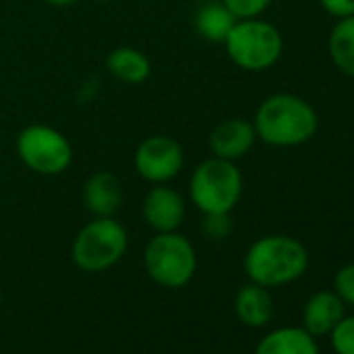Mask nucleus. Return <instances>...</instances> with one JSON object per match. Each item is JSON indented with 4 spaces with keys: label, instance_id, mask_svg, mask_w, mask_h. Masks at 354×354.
<instances>
[{
    "label": "nucleus",
    "instance_id": "obj_3",
    "mask_svg": "<svg viewBox=\"0 0 354 354\" xmlns=\"http://www.w3.org/2000/svg\"><path fill=\"white\" fill-rule=\"evenodd\" d=\"M242 190L244 180L234 160L211 156L190 177V201L203 215L232 213L242 198Z\"/></svg>",
    "mask_w": 354,
    "mask_h": 354
},
{
    "label": "nucleus",
    "instance_id": "obj_12",
    "mask_svg": "<svg viewBox=\"0 0 354 354\" xmlns=\"http://www.w3.org/2000/svg\"><path fill=\"white\" fill-rule=\"evenodd\" d=\"M344 308L346 304L333 290H319L304 304L302 327L315 337L327 335L333 329V325L346 315Z\"/></svg>",
    "mask_w": 354,
    "mask_h": 354
},
{
    "label": "nucleus",
    "instance_id": "obj_5",
    "mask_svg": "<svg viewBox=\"0 0 354 354\" xmlns=\"http://www.w3.org/2000/svg\"><path fill=\"white\" fill-rule=\"evenodd\" d=\"M223 46L232 63L240 69L267 71L279 61L283 53V38L273 24L252 17L238 19Z\"/></svg>",
    "mask_w": 354,
    "mask_h": 354
},
{
    "label": "nucleus",
    "instance_id": "obj_13",
    "mask_svg": "<svg viewBox=\"0 0 354 354\" xmlns=\"http://www.w3.org/2000/svg\"><path fill=\"white\" fill-rule=\"evenodd\" d=\"M254 354H319V344L304 327H277L261 337Z\"/></svg>",
    "mask_w": 354,
    "mask_h": 354
},
{
    "label": "nucleus",
    "instance_id": "obj_16",
    "mask_svg": "<svg viewBox=\"0 0 354 354\" xmlns=\"http://www.w3.org/2000/svg\"><path fill=\"white\" fill-rule=\"evenodd\" d=\"M238 17L221 3V0H209L201 5L194 15V30L196 34L213 44H223L230 36L232 28L236 26Z\"/></svg>",
    "mask_w": 354,
    "mask_h": 354
},
{
    "label": "nucleus",
    "instance_id": "obj_1",
    "mask_svg": "<svg viewBox=\"0 0 354 354\" xmlns=\"http://www.w3.org/2000/svg\"><path fill=\"white\" fill-rule=\"evenodd\" d=\"M252 125L257 140L275 148H292L308 142L317 133L319 117L304 98L279 92L261 102Z\"/></svg>",
    "mask_w": 354,
    "mask_h": 354
},
{
    "label": "nucleus",
    "instance_id": "obj_19",
    "mask_svg": "<svg viewBox=\"0 0 354 354\" xmlns=\"http://www.w3.org/2000/svg\"><path fill=\"white\" fill-rule=\"evenodd\" d=\"M333 292L342 298V302L354 308V263H348L337 269L333 277Z\"/></svg>",
    "mask_w": 354,
    "mask_h": 354
},
{
    "label": "nucleus",
    "instance_id": "obj_4",
    "mask_svg": "<svg viewBox=\"0 0 354 354\" xmlns=\"http://www.w3.org/2000/svg\"><path fill=\"white\" fill-rule=\"evenodd\" d=\"M198 267L194 244L180 232H162L148 240L144 248V269L162 288H184Z\"/></svg>",
    "mask_w": 354,
    "mask_h": 354
},
{
    "label": "nucleus",
    "instance_id": "obj_9",
    "mask_svg": "<svg viewBox=\"0 0 354 354\" xmlns=\"http://www.w3.org/2000/svg\"><path fill=\"white\" fill-rule=\"evenodd\" d=\"M142 215L146 225L156 234L177 232L186 219V201L175 188L167 184H154L144 196Z\"/></svg>",
    "mask_w": 354,
    "mask_h": 354
},
{
    "label": "nucleus",
    "instance_id": "obj_21",
    "mask_svg": "<svg viewBox=\"0 0 354 354\" xmlns=\"http://www.w3.org/2000/svg\"><path fill=\"white\" fill-rule=\"evenodd\" d=\"M221 3L238 19H252V17H261L267 11L271 0H221Z\"/></svg>",
    "mask_w": 354,
    "mask_h": 354
},
{
    "label": "nucleus",
    "instance_id": "obj_24",
    "mask_svg": "<svg viewBox=\"0 0 354 354\" xmlns=\"http://www.w3.org/2000/svg\"><path fill=\"white\" fill-rule=\"evenodd\" d=\"M92 3H98V5H104V3H111V0H92Z\"/></svg>",
    "mask_w": 354,
    "mask_h": 354
},
{
    "label": "nucleus",
    "instance_id": "obj_17",
    "mask_svg": "<svg viewBox=\"0 0 354 354\" xmlns=\"http://www.w3.org/2000/svg\"><path fill=\"white\" fill-rule=\"evenodd\" d=\"M329 57L333 65L348 77H354V15L337 19L329 34Z\"/></svg>",
    "mask_w": 354,
    "mask_h": 354
},
{
    "label": "nucleus",
    "instance_id": "obj_11",
    "mask_svg": "<svg viewBox=\"0 0 354 354\" xmlns=\"http://www.w3.org/2000/svg\"><path fill=\"white\" fill-rule=\"evenodd\" d=\"M84 207L92 217H115L123 205L121 180L111 171H96L84 182Z\"/></svg>",
    "mask_w": 354,
    "mask_h": 354
},
{
    "label": "nucleus",
    "instance_id": "obj_10",
    "mask_svg": "<svg viewBox=\"0 0 354 354\" xmlns=\"http://www.w3.org/2000/svg\"><path fill=\"white\" fill-rule=\"evenodd\" d=\"M257 142L254 125L242 117H230L217 123L209 136L211 154L225 160H238L246 156Z\"/></svg>",
    "mask_w": 354,
    "mask_h": 354
},
{
    "label": "nucleus",
    "instance_id": "obj_6",
    "mask_svg": "<svg viewBox=\"0 0 354 354\" xmlns=\"http://www.w3.org/2000/svg\"><path fill=\"white\" fill-rule=\"evenodd\" d=\"M127 244V232L115 217H94L77 232L71 257L82 271L100 273L125 257Z\"/></svg>",
    "mask_w": 354,
    "mask_h": 354
},
{
    "label": "nucleus",
    "instance_id": "obj_23",
    "mask_svg": "<svg viewBox=\"0 0 354 354\" xmlns=\"http://www.w3.org/2000/svg\"><path fill=\"white\" fill-rule=\"evenodd\" d=\"M44 3L50 5V7L63 9V7H73L75 3H80V0H44Z\"/></svg>",
    "mask_w": 354,
    "mask_h": 354
},
{
    "label": "nucleus",
    "instance_id": "obj_7",
    "mask_svg": "<svg viewBox=\"0 0 354 354\" xmlns=\"http://www.w3.org/2000/svg\"><path fill=\"white\" fill-rule=\"evenodd\" d=\"M15 150L19 160L34 173L55 177L65 173L73 162V146L63 131L53 125L32 123L17 136Z\"/></svg>",
    "mask_w": 354,
    "mask_h": 354
},
{
    "label": "nucleus",
    "instance_id": "obj_8",
    "mask_svg": "<svg viewBox=\"0 0 354 354\" xmlns=\"http://www.w3.org/2000/svg\"><path fill=\"white\" fill-rule=\"evenodd\" d=\"M186 154L182 144L171 136L156 133L144 138L133 152V167L150 184H169L182 173Z\"/></svg>",
    "mask_w": 354,
    "mask_h": 354
},
{
    "label": "nucleus",
    "instance_id": "obj_2",
    "mask_svg": "<svg viewBox=\"0 0 354 354\" xmlns=\"http://www.w3.org/2000/svg\"><path fill=\"white\" fill-rule=\"evenodd\" d=\"M308 269V250L292 236L271 234L250 244L244 257V273L263 288L294 283Z\"/></svg>",
    "mask_w": 354,
    "mask_h": 354
},
{
    "label": "nucleus",
    "instance_id": "obj_14",
    "mask_svg": "<svg viewBox=\"0 0 354 354\" xmlns=\"http://www.w3.org/2000/svg\"><path fill=\"white\" fill-rule=\"evenodd\" d=\"M236 317L248 327H265L273 317V298L269 288L248 281L234 298Z\"/></svg>",
    "mask_w": 354,
    "mask_h": 354
},
{
    "label": "nucleus",
    "instance_id": "obj_18",
    "mask_svg": "<svg viewBox=\"0 0 354 354\" xmlns=\"http://www.w3.org/2000/svg\"><path fill=\"white\" fill-rule=\"evenodd\" d=\"M327 335L335 354H354V315H344Z\"/></svg>",
    "mask_w": 354,
    "mask_h": 354
},
{
    "label": "nucleus",
    "instance_id": "obj_22",
    "mask_svg": "<svg viewBox=\"0 0 354 354\" xmlns=\"http://www.w3.org/2000/svg\"><path fill=\"white\" fill-rule=\"evenodd\" d=\"M319 5L335 19L354 15V0H319Z\"/></svg>",
    "mask_w": 354,
    "mask_h": 354
},
{
    "label": "nucleus",
    "instance_id": "obj_20",
    "mask_svg": "<svg viewBox=\"0 0 354 354\" xmlns=\"http://www.w3.org/2000/svg\"><path fill=\"white\" fill-rule=\"evenodd\" d=\"M234 230V221L230 213H213L205 215L203 219V232L209 240H225Z\"/></svg>",
    "mask_w": 354,
    "mask_h": 354
},
{
    "label": "nucleus",
    "instance_id": "obj_25",
    "mask_svg": "<svg viewBox=\"0 0 354 354\" xmlns=\"http://www.w3.org/2000/svg\"><path fill=\"white\" fill-rule=\"evenodd\" d=\"M0 306H3V290H0Z\"/></svg>",
    "mask_w": 354,
    "mask_h": 354
},
{
    "label": "nucleus",
    "instance_id": "obj_15",
    "mask_svg": "<svg viewBox=\"0 0 354 354\" xmlns=\"http://www.w3.org/2000/svg\"><path fill=\"white\" fill-rule=\"evenodd\" d=\"M106 69L117 82L127 84V86H140L150 77L152 63L146 57V53H142L140 48L119 46L109 53Z\"/></svg>",
    "mask_w": 354,
    "mask_h": 354
}]
</instances>
